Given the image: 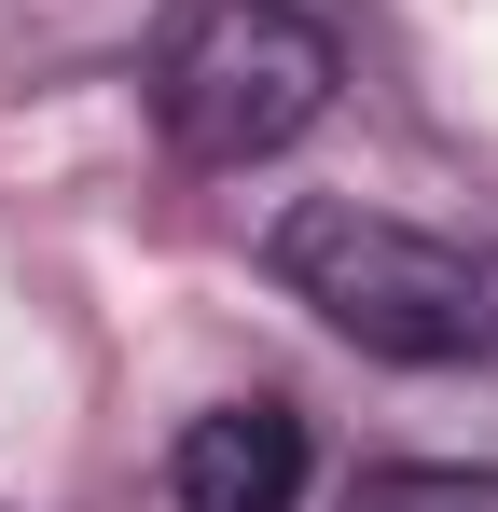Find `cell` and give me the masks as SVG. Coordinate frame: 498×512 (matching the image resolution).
Wrapping results in <instances>:
<instances>
[{"label": "cell", "mask_w": 498, "mask_h": 512, "mask_svg": "<svg viewBox=\"0 0 498 512\" xmlns=\"http://www.w3.org/2000/svg\"><path fill=\"white\" fill-rule=\"evenodd\" d=\"M277 291L346 333L360 360H402V374H457V360H485L498 346V263L457 250V236H429L402 208H360V194H305V208H277Z\"/></svg>", "instance_id": "1"}, {"label": "cell", "mask_w": 498, "mask_h": 512, "mask_svg": "<svg viewBox=\"0 0 498 512\" xmlns=\"http://www.w3.org/2000/svg\"><path fill=\"white\" fill-rule=\"evenodd\" d=\"M332 111V28L305 0H180L153 42V125L194 167H263Z\"/></svg>", "instance_id": "2"}, {"label": "cell", "mask_w": 498, "mask_h": 512, "mask_svg": "<svg viewBox=\"0 0 498 512\" xmlns=\"http://www.w3.org/2000/svg\"><path fill=\"white\" fill-rule=\"evenodd\" d=\"M166 485H180V512H291L305 499V416L291 402H222V416L180 429Z\"/></svg>", "instance_id": "3"}, {"label": "cell", "mask_w": 498, "mask_h": 512, "mask_svg": "<svg viewBox=\"0 0 498 512\" xmlns=\"http://www.w3.org/2000/svg\"><path fill=\"white\" fill-rule=\"evenodd\" d=\"M346 512H498V471H457V457H388L360 471Z\"/></svg>", "instance_id": "4"}]
</instances>
